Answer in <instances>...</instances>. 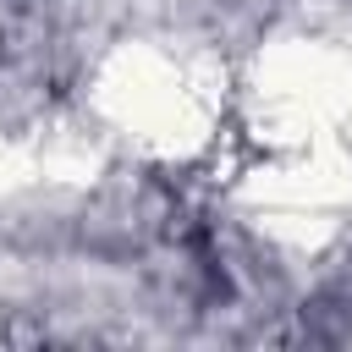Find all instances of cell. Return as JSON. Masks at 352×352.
Listing matches in <instances>:
<instances>
[{
	"label": "cell",
	"instance_id": "obj_2",
	"mask_svg": "<svg viewBox=\"0 0 352 352\" xmlns=\"http://www.w3.org/2000/svg\"><path fill=\"white\" fill-rule=\"evenodd\" d=\"M99 110L116 132L138 138L143 148L176 154L192 143H209V121L220 110L214 82L204 66L176 60L148 44H126L99 72Z\"/></svg>",
	"mask_w": 352,
	"mask_h": 352
},
{
	"label": "cell",
	"instance_id": "obj_1",
	"mask_svg": "<svg viewBox=\"0 0 352 352\" xmlns=\"http://www.w3.org/2000/svg\"><path fill=\"white\" fill-rule=\"evenodd\" d=\"M248 132L264 148L352 138V55L324 38H280L253 60Z\"/></svg>",
	"mask_w": 352,
	"mask_h": 352
}]
</instances>
